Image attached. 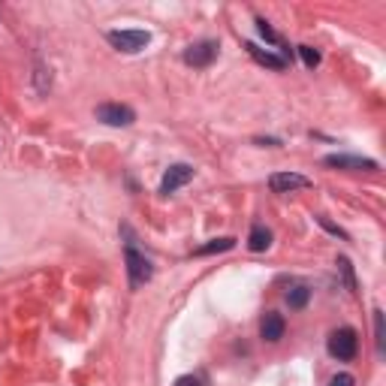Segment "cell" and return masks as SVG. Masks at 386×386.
<instances>
[{"label":"cell","instance_id":"cell-1","mask_svg":"<svg viewBox=\"0 0 386 386\" xmlns=\"http://www.w3.org/2000/svg\"><path fill=\"white\" fill-rule=\"evenodd\" d=\"M329 353L335 359H341V363H350V359L359 353V335H356V329H350V326L335 329L329 335Z\"/></svg>","mask_w":386,"mask_h":386},{"label":"cell","instance_id":"cell-2","mask_svg":"<svg viewBox=\"0 0 386 386\" xmlns=\"http://www.w3.org/2000/svg\"><path fill=\"white\" fill-rule=\"evenodd\" d=\"M124 257H127V275H130V287H142L148 278H151V262H148L142 253L136 251V244L133 242H127V251H124Z\"/></svg>","mask_w":386,"mask_h":386},{"label":"cell","instance_id":"cell-3","mask_svg":"<svg viewBox=\"0 0 386 386\" xmlns=\"http://www.w3.org/2000/svg\"><path fill=\"white\" fill-rule=\"evenodd\" d=\"M97 121H103L109 127H130L136 121V112L121 103H103L97 106Z\"/></svg>","mask_w":386,"mask_h":386},{"label":"cell","instance_id":"cell-4","mask_svg":"<svg viewBox=\"0 0 386 386\" xmlns=\"http://www.w3.org/2000/svg\"><path fill=\"white\" fill-rule=\"evenodd\" d=\"M148 30H109V43L118 48V52H142L148 46Z\"/></svg>","mask_w":386,"mask_h":386},{"label":"cell","instance_id":"cell-5","mask_svg":"<svg viewBox=\"0 0 386 386\" xmlns=\"http://www.w3.org/2000/svg\"><path fill=\"white\" fill-rule=\"evenodd\" d=\"M269 187H272L275 193H293V191L311 187V178L299 175V172H275V175L269 178Z\"/></svg>","mask_w":386,"mask_h":386},{"label":"cell","instance_id":"cell-6","mask_svg":"<svg viewBox=\"0 0 386 386\" xmlns=\"http://www.w3.org/2000/svg\"><path fill=\"white\" fill-rule=\"evenodd\" d=\"M215 57H218V43L215 39H202V43H193L184 52V64H191V67H209Z\"/></svg>","mask_w":386,"mask_h":386},{"label":"cell","instance_id":"cell-7","mask_svg":"<svg viewBox=\"0 0 386 386\" xmlns=\"http://www.w3.org/2000/svg\"><path fill=\"white\" fill-rule=\"evenodd\" d=\"M193 178V169L187 166V163H175V166L166 169V175H163L160 182V193H175L178 187H184L187 182Z\"/></svg>","mask_w":386,"mask_h":386},{"label":"cell","instance_id":"cell-8","mask_svg":"<svg viewBox=\"0 0 386 386\" xmlns=\"http://www.w3.org/2000/svg\"><path fill=\"white\" fill-rule=\"evenodd\" d=\"M326 166H335V169H368L374 172L377 163L368 160V157H353V154H329V157H323Z\"/></svg>","mask_w":386,"mask_h":386},{"label":"cell","instance_id":"cell-9","mask_svg":"<svg viewBox=\"0 0 386 386\" xmlns=\"http://www.w3.org/2000/svg\"><path fill=\"white\" fill-rule=\"evenodd\" d=\"M284 329H287V323H284V317L281 314H275V311H269L266 317H262V326H260V335L266 341H281L284 338Z\"/></svg>","mask_w":386,"mask_h":386},{"label":"cell","instance_id":"cell-10","mask_svg":"<svg viewBox=\"0 0 386 386\" xmlns=\"http://www.w3.org/2000/svg\"><path fill=\"white\" fill-rule=\"evenodd\" d=\"M244 48H248V55L253 57V61L262 64V67H269V70H284V67H287L284 57H278V55H272V52H262L257 43H244Z\"/></svg>","mask_w":386,"mask_h":386},{"label":"cell","instance_id":"cell-11","mask_svg":"<svg viewBox=\"0 0 386 386\" xmlns=\"http://www.w3.org/2000/svg\"><path fill=\"white\" fill-rule=\"evenodd\" d=\"M269 244H272V233H269L266 226H253L251 229V235H248V248L253 251V253H260V251H266Z\"/></svg>","mask_w":386,"mask_h":386},{"label":"cell","instance_id":"cell-12","mask_svg":"<svg viewBox=\"0 0 386 386\" xmlns=\"http://www.w3.org/2000/svg\"><path fill=\"white\" fill-rule=\"evenodd\" d=\"M229 248H235V239H215V242H209V244H202V248H196V257H209V253H220V251H229Z\"/></svg>","mask_w":386,"mask_h":386},{"label":"cell","instance_id":"cell-13","mask_svg":"<svg viewBox=\"0 0 386 386\" xmlns=\"http://www.w3.org/2000/svg\"><path fill=\"white\" fill-rule=\"evenodd\" d=\"M308 299H311V290H308L305 284L293 287V290L287 293V305H290V308H305V305H308Z\"/></svg>","mask_w":386,"mask_h":386},{"label":"cell","instance_id":"cell-14","mask_svg":"<svg viewBox=\"0 0 386 386\" xmlns=\"http://www.w3.org/2000/svg\"><path fill=\"white\" fill-rule=\"evenodd\" d=\"M296 52H299L302 64H305V67H311V70H314L317 64H320V52H317V48H311V46H299Z\"/></svg>","mask_w":386,"mask_h":386},{"label":"cell","instance_id":"cell-15","mask_svg":"<svg viewBox=\"0 0 386 386\" xmlns=\"http://www.w3.org/2000/svg\"><path fill=\"white\" fill-rule=\"evenodd\" d=\"M257 30L262 34V39H266V43H272V46H278V43H281V37H278L275 30L269 28V21H266V19H257Z\"/></svg>","mask_w":386,"mask_h":386},{"label":"cell","instance_id":"cell-16","mask_svg":"<svg viewBox=\"0 0 386 386\" xmlns=\"http://www.w3.org/2000/svg\"><path fill=\"white\" fill-rule=\"evenodd\" d=\"M338 269H341V275H344V284H347L350 290H356V278H353V266H350V260H347V257H341V260H338Z\"/></svg>","mask_w":386,"mask_h":386},{"label":"cell","instance_id":"cell-17","mask_svg":"<svg viewBox=\"0 0 386 386\" xmlns=\"http://www.w3.org/2000/svg\"><path fill=\"white\" fill-rule=\"evenodd\" d=\"M374 332H377V350H383V314L374 311Z\"/></svg>","mask_w":386,"mask_h":386},{"label":"cell","instance_id":"cell-18","mask_svg":"<svg viewBox=\"0 0 386 386\" xmlns=\"http://www.w3.org/2000/svg\"><path fill=\"white\" fill-rule=\"evenodd\" d=\"M329 386H356V380H353V374L341 371V374H335V377H332Z\"/></svg>","mask_w":386,"mask_h":386},{"label":"cell","instance_id":"cell-19","mask_svg":"<svg viewBox=\"0 0 386 386\" xmlns=\"http://www.w3.org/2000/svg\"><path fill=\"white\" fill-rule=\"evenodd\" d=\"M175 386H202V380H200V377H193V374H182L175 380Z\"/></svg>","mask_w":386,"mask_h":386},{"label":"cell","instance_id":"cell-20","mask_svg":"<svg viewBox=\"0 0 386 386\" xmlns=\"http://www.w3.org/2000/svg\"><path fill=\"white\" fill-rule=\"evenodd\" d=\"M320 224H323L326 229H329V233H332V235H341V239H347V235H344V233H341V229H338V226H332V224H329V220H326V218H320Z\"/></svg>","mask_w":386,"mask_h":386}]
</instances>
